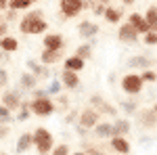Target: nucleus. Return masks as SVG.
<instances>
[{"instance_id":"nucleus-49","label":"nucleus","mask_w":157,"mask_h":155,"mask_svg":"<svg viewBox=\"0 0 157 155\" xmlns=\"http://www.w3.org/2000/svg\"><path fill=\"white\" fill-rule=\"evenodd\" d=\"M97 2H101V4H105V6H109V2H111V0H97Z\"/></svg>"},{"instance_id":"nucleus-47","label":"nucleus","mask_w":157,"mask_h":155,"mask_svg":"<svg viewBox=\"0 0 157 155\" xmlns=\"http://www.w3.org/2000/svg\"><path fill=\"white\" fill-rule=\"evenodd\" d=\"M9 9V0H0V11H6Z\"/></svg>"},{"instance_id":"nucleus-43","label":"nucleus","mask_w":157,"mask_h":155,"mask_svg":"<svg viewBox=\"0 0 157 155\" xmlns=\"http://www.w3.org/2000/svg\"><path fill=\"white\" fill-rule=\"evenodd\" d=\"M11 134V124H0V141H4Z\"/></svg>"},{"instance_id":"nucleus-55","label":"nucleus","mask_w":157,"mask_h":155,"mask_svg":"<svg viewBox=\"0 0 157 155\" xmlns=\"http://www.w3.org/2000/svg\"><path fill=\"white\" fill-rule=\"evenodd\" d=\"M0 21H4V19H0Z\"/></svg>"},{"instance_id":"nucleus-17","label":"nucleus","mask_w":157,"mask_h":155,"mask_svg":"<svg viewBox=\"0 0 157 155\" xmlns=\"http://www.w3.org/2000/svg\"><path fill=\"white\" fill-rule=\"evenodd\" d=\"M130 132H132V122L128 118L113 119V134H111V138L113 136H130Z\"/></svg>"},{"instance_id":"nucleus-8","label":"nucleus","mask_w":157,"mask_h":155,"mask_svg":"<svg viewBox=\"0 0 157 155\" xmlns=\"http://www.w3.org/2000/svg\"><path fill=\"white\" fill-rule=\"evenodd\" d=\"M101 113H98L97 109H92L90 105L88 107H84L82 111H80V118H78V126H82V128H86V130L92 132V128L97 126L98 122H101Z\"/></svg>"},{"instance_id":"nucleus-19","label":"nucleus","mask_w":157,"mask_h":155,"mask_svg":"<svg viewBox=\"0 0 157 155\" xmlns=\"http://www.w3.org/2000/svg\"><path fill=\"white\" fill-rule=\"evenodd\" d=\"M111 134H113V122H98L97 126L92 128V138H97V141H101V138H111Z\"/></svg>"},{"instance_id":"nucleus-42","label":"nucleus","mask_w":157,"mask_h":155,"mask_svg":"<svg viewBox=\"0 0 157 155\" xmlns=\"http://www.w3.org/2000/svg\"><path fill=\"white\" fill-rule=\"evenodd\" d=\"M105 11H107V6H105V4H101V2H94V6H92V13H94L97 17H103V15H105Z\"/></svg>"},{"instance_id":"nucleus-26","label":"nucleus","mask_w":157,"mask_h":155,"mask_svg":"<svg viewBox=\"0 0 157 155\" xmlns=\"http://www.w3.org/2000/svg\"><path fill=\"white\" fill-rule=\"evenodd\" d=\"M17 48H19V40L15 36H4L0 38V50H4V52H9V55H13V52H17Z\"/></svg>"},{"instance_id":"nucleus-21","label":"nucleus","mask_w":157,"mask_h":155,"mask_svg":"<svg viewBox=\"0 0 157 155\" xmlns=\"http://www.w3.org/2000/svg\"><path fill=\"white\" fill-rule=\"evenodd\" d=\"M38 61H40L42 65H55V63L63 61V50H48V48H42Z\"/></svg>"},{"instance_id":"nucleus-41","label":"nucleus","mask_w":157,"mask_h":155,"mask_svg":"<svg viewBox=\"0 0 157 155\" xmlns=\"http://www.w3.org/2000/svg\"><path fill=\"white\" fill-rule=\"evenodd\" d=\"M17 17H19V11H15V9H6V11H4V21H6V23L15 21Z\"/></svg>"},{"instance_id":"nucleus-30","label":"nucleus","mask_w":157,"mask_h":155,"mask_svg":"<svg viewBox=\"0 0 157 155\" xmlns=\"http://www.w3.org/2000/svg\"><path fill=\"white\" fill-rule=\"evenodd\" d=\"M36 19H44V11L42 9H29V11H25V15L19 21H36Z\"/></svg>"},{"instance_id":"nucleus-24","label":"nucleus","mask_w":157,"mask_h":155,"mask_svg":"<svg viewBox=\"0 0 157 155\" xmlns=\"http://www.w3.org/2000/svg\"><path fill=\"white\" fill-rule=\"evenodd\" d=\"M84 67H86V61L80 59V57H75V55H69V57L63 59V69L80 73V72H84Z\"/></svg>"},{"instance_id":"nucleus-10","label":"nucleus","mask_w":157,"mask_h":155,"mask_svg":"<svg viewBox=\"0 0 157 155\" xmlns=\"http://www.w3.org/2000/svg\"><path fill=\"white\" fill-rule=\"evenodd\" d=\"M128 69H134V72H145V69H151L155 65V59L153 57H147V55H134L126 61Z\"/></svg>"},{"instance_id":"nucleus-29","label":"nucleus","mask_w":157,"mask_h":155,"mask_svg":"<svg viewBox=\"0 0 157 155\" xmlns=\"http://www.w3.org/2000/svg\"><path fill=\"white\" fill-rule=\"evenodd\" d=\"M145 21L149 23L151 32H157V6H149L145 13Z\"/></svg>"},{"instance_id":"nucleus-7","label":"nucleus","mask_w":157,"mask_h":155,"mask_svg":"<svg viewBox=\"0 0 157 155\" xmlns=\"http://www.w3.org/2000/svg\"><path fill=\"white\" fill-rule=\"evenodd\" d=\"M59 9H61V19L63 21L65 19H73V17H78L84 11V0H61Z\"/></svg>"},{"instance_id":"nucleus-57","label":"nucleus","mask_w":157,"mask_h":155,"mask_svg":"<svg viewBox=\"0 0 157 155\" xmlns=\"http://www.w3.org/2000/svg\"><path fill=\"white\" fill-rule=\"evenodd\" d=\"M0 96H2V95H0Z\"/></svg>"},{"instance_id":"nucleus-25","label":"nucleus","mask_w":157,"mask_h":155,"mask_svg":"<svg viewBox=\"0 0 157 155\" xmlns=\"http://www.w3.org/2000/svg\"><path fill=\"white\" fill-rule=\"evenodd\" d=\"M121 15H124V9H115V6L109 4L107 11H105V15H103V19H105L109 25H117L121 21Z\"/></svg>"},{"instance_id":"nucleus-50","label":"nucleus","mask_w":157,"mask_h":155,"mask_svg":"<svg viewBox=\"0 0 157 155\" xmlns=\"http://www.w3.org/2000/svg\"><path fill=\"white\" fill-rule=\"evenodd\" d=\"M71 155H86V153H84V151H80V149H78V151H73Z\"/></svg>"},{"instance_id":"nucleus-12","label":"nucleus","mask_w":157,"mask_h":155,"mask_svg":"<svg viewBox=\"0 0 157 155\" xmlns=\"http://www.w3.org/2000/svg\"><path fill=\"white\" fill-rule=\"evenodd\" d=\"M59 80L63 84V88L67 90H82V80H80V73L69 72V69H63L59 73Z\"/></svg>"},{"instance_id":"nucleus-5","label":"nucleus","mask_w":157,"mask_h":155,"mask_svg":"<svg viewBox=\"0 0 157 155\" xmlns=\"http://www.w3.org/2000/svg\"><path fill=\"white\" fill-rule=\"evenodd\" d=\"M32 113L38 118H48L52 113H57V103L52 101V96L46 99H32Z\"/></svg>"},{"instance_id":"nucleus-32","label":"nucleus","mask_w":157,"mask_h":155,"mask_svg":"<svg viewBox=\"0 0 157 155\" xmlns=\"http://www.w3.org/2000/svg\"><path fill=\"white\" fill-rule=\"evenodd\" d=\"M78 118H80V109H69V111L63 115V124L75 126V124H78Z\"/></svg>"},{"instance_id":"nucleus-48","label":"nucleus","mask_w":157,"mask_h":155,"mask_svg":"<svg viewBox=\"0 0 157 155\" xmlns=\"http://www.w3.org/2000/svg\"><path fill=\"white\" fill-rule=\"evenodd\" d=\"M136 0H121V4H126V6H130V4H134Z\"/></svg>"},{"instance_id":"nucleus-35","label":"nucleus","mask_w":157,"mask_h":155,"mask_svg":"<svg viewBox=\"0 0 157 155\" xmlns=\"http://www.w3.org/2000/svg\"><path fill=\"white\" fill-rule=\"evenodd\" d=\"M82 147H84L82 151H84L86 155H105V151H103V147H97L94 143H84Z\"/></svg>"},{"instance_id":"nucleus-45","label":"nucleus","mask_w":157,"mask_h":155,"mask_svg":"<svg viewBox=\"0 0 157 155\" xmlns=\"http://www.w3.org/2000/svg\"><path fill=\"white\" fill-rule=\"evenodd\" d=\"M9 36V23L6 21H0V38Z\"/></svg>"},{"instance_id":"nucleus-38","label":"nucleus","mask_w":157,"mask_h":155,"mask_svg":"<svg viewBox=\"0 0 157 155\" xmlns=\"http://www.w3.org/2000/svg\"><path fill=\"white\" fill-rule=\"evenodd\" d=\"M50 155H71V149H69L67 143H61V145H55V149H52Z\"/></svg>"},{"instance_id":"nucleus-36","label":"nucleus","mask_w":157,"mask_h":155,"mask_svg":"<svg viewBox=\"0 0 157 155\" xmlns=\"http://www.w3.org/2000/svg\"><path fill=\"white\" fill-rule=\"evenodd\" d=\"M140 78H143L145 84H155L157 82V72H153V69H145V72H140Z\"/></svg>"},{"instance_id":"nucleus-51","label":"nucleus","mask_w":157,"mask_h":155,"mask_svg":"<svg viewBox=\"0 0 157 155\" xmlns=\"http://www.w3.org/2000/svg\"><path fill=\"white\" fill-rule=\"evenodd\" d=\"M153 111H155V113H157V101H155V103H153Z\"/></svg>"},{"instance_id":"nucleus-14","label":"nucleus","mask_w":157,"mask_h":155,"mask_svg":"<svg viewBox=\"0 0 157 155\" xmlns=\"http://www.w3.org/2000/svg\"><path fill=\"white\" fill-rule=\"evenodd\" d=\"M98 32H101V29H98V25L94 23V21L84 19V21L78 23V34H80V38H84V40H88V42H92Z\"/></svg>"},{"instance_id":"nucleus-28","label":"nucleus","mask_w":157,"mask_h":155,"mask_svg":"<svg viewBox=\"0 0 157 155\" xmlns=\"http://www.w3.org/2000/svg\"><path fill=\"white\" fill-rule=\"evenodd\" d=\"M138 105H140V103H138L136 99L128 96L126 101H121V103H120V109L126 113V115H136V113H138V109H140Z\"/></svg>"},{"instance_id":"nucleus-44","label":"nucleus","mask_w":157,"mask_h":155,"mask_svg":"<svg viewBox=\"0 0 157 155\" xmlns=\"http://www.w3.org/2000/svg\"><path fill=\"white\" fill-rule=\"evenodd\" d=\"M11 61V57H9V52H4V50H0V67H4L6 63Z\"/></svg>"},{"instance_id":"nucleus-16","label":"nucleus","mask_w":157,"mask_h":155,"mask_svg":"<svg viewBox=\"0 0 157 155\" xmlns=\"http://www.w3.org/2000/svg\"><path fill=\"white\" fill-rule=\"evenodd\" d=\"M29 149H34V132H23V134H19L17 145H15V153L23 155V153H27Z\"/></svg>"},{"instance_id":"nucleus-34","label":"nucleus","mask_w":157,"mask_h":155,"mask_svg":"<svg viewBox=\"0 0 157 155\" xmlns=\"http://www.w3.org/2000/svg\"><path fill=\"white\" fill-rule=\"evenodd\" d=\"M46 90H48V96H57L63 92V84H61V80L57 78V80H52V82L46 86Z\"/></svg>"},{"instance_id":"nucleus-3","label":"nucleus","mask_w":157,"mask_h":155,"mask_svg":"<svg viewBox=\"0 0 157 155\" xmlns=\"http://www.w3.org/2000/svg\"><path fill=\"white\" fill-rule=\"evenodd\" d=\"M88 105L92 109H97L101 115H109V118H113V119L117 118V107H113L107 99L103 95H98V92H92V95L88 96Z\"/></svg>"},{"instance_id":"nucleus-15","label":"nucleus","mask_w":157,"mask_h":155,"mask_svg":"<svg viewBox=\"0 0 157 155\" xmlns=\"http://www.w3.org/2000/svg\"><path fill=\"white\" fill-rule=\"evenodd\" d=\"M109 147H111L113 153H117V155H130V151H132L130 141L126 136H113V138H109Z\"/></svg>"},{"instance_id":"nucleus-27","label":"nucleus","mask_w":157,"mask_h":155,"mask_svg":"<svg viewBox=\"0 0 157 155\" xmlns=\"http://www.w3.org/2000/svg\"><path fill=\"white\" fill-rule=\"evenodd\" d=\"M92 50H94V42H82L80 46L73 50V55L80 57V59H84V61H88V59H92Z\"/></svg>"},{"instance_id":"nucleus-54","label":"nucleus","mask_w":157,"mask_h":155,"mask_svg":"<svg viewBox=\"0 0 157 155\" xmlns=\"http://www.w3.org/2000/svg\"><path fill=\"white\" fill-rule=\"evenodd\" d=\"M0 155H6V153H4V151H0Z\"/></svg>"},{"instance_id":"nucleus-9","label":"nucleus","mask_w":157,"mask_h":155,"mask_svg":"<svg viewBox=\"0 0 157 155\" xmlns=\"http://www.w3.org/2000/svg\"><path fill=\"white\" fill-rule=\"evenodd\" d=\"M134 118H136L138 126H140L143 130H153V128H157V113L153 111V107L138 109V113H136Z\"/></svg>"},{"instance_id":"nucleus-22","label":"nucleus","mask_w":157,"mask_h":155,"mask_svg":"<svg viewBox=\"0 0 157 155\" xmlns=\"http://www.w3.org/2000/svg\"><path fill=\"white\" fill-rule=\"evenodd\" d=\"M128 23L132 25V27L138 32V34H140V36H145L147 32H149V23L145 21V15H140V13H130Z\"/></svg>"},{"instance_id":"nucleus-31","label":"nucleus","mask_w":157,"mask_h":155,"mask_svg":"<svg viewBox=\"0 0 157 155\" xmlns=\"http://www.w3.org/2000/svg\"><path fill=\"white\" fill-rule=\"evenodd\" d=\"M13 122H15V113L0 103V124H13Z\"/></svg>"},{"instance_id":"nucleus-39","label":"nucleus","mask_w":157,"mask_h":155,"mask_svg":"<svg viewBox=\"0 0 157 155\" xmlns=\"http://www.w3.org/2000/svg\"><path fill=\"white\" fill-rule=\"evenodd\" d=\"M9 69L6 67H0V88H6L9 86Z\"/></svg>"},{"instance_id":"nucleus-52","label":"nucleus","mask_w":157,"mask_h":155,"mask_svg":"<svg viewBox=\"0 0 157 155\" xmlns=\"http://www.w3.org/2000/svg\"><path fill=\"white\" fill-rule=\"evenodd\" d=\"M0 19H4V13H2V11H0Z\"/></svg>"},{"instance_id":"nucleus-40","label":"nucleus","mask_w":157,"mask_h":155,"mask_svg":"<svg viewBox=\"0 0 157 155\" xmlns=\"http://www.w3.org/2000/svg\"><path fill=\"white\" fill-rule=\"evenodd\" d=\"M29 95H32V99H46V96H48V90H46V86H44V88L38 86L36 90H32Z\"/></svg>"},{"instance_id":"nucleus-2","label":"nucleus","mask_w":157,"mask_h":155,"mask_svg":"<svg viewBox=\"0 0 157 155\" xmlns=\"http://www.w3.org/2000/svg\"><path fill=\"white\" fill-rule=\"evenodd\" d=\"M120 88H121V92L126 96H138L143 90H145V82H143V78H140V73H132V72H128V73H124L121 76V80H120Z\"/></svg>"},{"instance_id":"nucleus-18","label":"nucleus","mask_w":157,"mask_h":155,"mask_svg":"<svg viewBox=\"0 0 157 155\" xmlns=\"http://www.w3.org/2000/svg\"><path fill=\"white\" fill-rule=\"evenodd\" d=\"M42 46L48 48V50H63L65 48V40L61 34H48L46 32V36L42 38Z\"/></svg>"},{"instance_id":"nucleus-33","label":"nucleus","mask_w":157,"mask_h":155,"mask_svg":"<svg viewBox=\"0 0 157 155\" xmlns=\"http://www.w3.org/2000/svg\"><path fill=\"white\" fill-rule=\"evenodd\" d=\"M32 2L29 0H9V9H15V11H29Z\"/></svg>"},{"instance_id":"nucleus-56","label":"nucleus","mask_w":157,"mask_h":155,"mask_svg":"<svg viewBox=\"0 0 157 155\" xmlns=\"http://www.w3.org/2000/svg\"><path fill=\"white\" fill-rule=\"evenodd\" d=\"M113 155H117V153H113Z\"/></svg>"},{"instance_id":"nucleus-1","label":"nucleus","mask_w":157,"mask_h":155,"mask_svg":"<svg viewBox=\"0 0 157 155\" xmlns=\"http://www.w3.org/2000/svg\"><path fill=\"white\" fill-rule=\"evenodd\" d=\"M34 149L38 155H50L55 149V134L44 126H38L34 130Z\"/></svg>"},{"instance_id":"nucleus-13","label":"nucleus","mask_w":157,"mask_h":155,"mask_svg":"<svg viewBox=\"0 0 157 155\" xmlns=\"http://www.w3.org/2000/svg\"><path fill=\"white\" fill-rule=\"evenodd\" d=\"M25 67H27V72L34 73L38 80H50V78H52L48 65H42L38 59H27V61H25Z\"/></svg>"},{"instance_id":"nucleus-6","label":"nucleus","mask_w":157,"mask_h":155,"mask_svg":"<svg viewBox=\"0 0 157 155\" xmlns=\"http://www.w3.org/2000/svg\"><path fill=\"white\" fill-rule=\"evenodd\" d=\"M19 32L25 36H42L48 32V21L46 19H36V21H19Z\"/></svg>"},{"instance_id":"nucleus-53","label":"nucleus","mask_w":157,"mask_h":155,"mask_svg":"<svg viewBox=\"0 0 157 155\" xmlns=\"http://www.w3.org/2000/svg\"><path fill=\"white\" fill-rule=\"evenodd\" d=\"M29 2H32V4H34V2H38V0H29Z\"/></svg>"},{"instance_id":"nucleus-23","label":"nucleus","mask_w":157,"mask_h":155,"mask_svg":"<svg viewBox=\"0 0 157 155\" xmlns=\"http://www.w3.org/2000/svg\"><path fill=\"white\" fill-rule=\"evenodd\" d=\"M32 115H34V113H32V99H23L21 105H19V109L15 111V122L23 124V122H27Z\"/></svg>"},{"instance_id":"nucleus-20","label":"nucleus","mask_w":157,"mask_h":155,"mask_svg":"<svg viewBox=\"0 0 157 155\" xmlns=\"http://www.w3.org/2000/svg\"><path fill=\"white\" fill-rule=\"evenodd\" d=\"M38 84H40V80H38L32 72H21V76H19V86L23 88L27 95H29L32 90H36Z\"/></svg>"},{"instance_id":"nucleus-46","label":"nucleus","mask_w":157,"mask_h":155,"mask_svg":"<svg viewBox=\"0 0 157 155\" xmlns=\"http://www.w3.org/2000/svg\"><path fill=\"white\" fill-rule=\"evenodd\" d=\"M88 132H90V130H86V128H82V126H78V124H75V134H78V136L88 138Z\"/></svg>"},{"instance_id":"nucleus-37","label":"nucleus","mask_w":157,"mask_h":155,"mask_svg":"<svg viewBox=\"0 0 157 155\" xmlns=\"http://www.w3.org/2000/svg\"><path fill=\"white\" fill-rule=\"evenodd\" d=\"M140 40L145 42L147 46H157V32H151V29H149L145 36H140Z\"/></svg>"},{"instance_id":"nucleus-4","label":"nucleus","mask_w":157,"mask_h":155,"mask_svg":"<svg viewBox=\"0 0 157 155\" xmlns=\"http://www.w3.org/2000/svg\"><path fill=\"white\" fill-rule=\"evenodd\" d=\"M23 95H25V90L21 86H17V88H6V90L2 92V96H0V103L15 113V111L19 109V105H21V101H23Z\"/></svg>"},{"instance_id":"nucleus-11","label":"nucleus","mask_w":157,"mask_h":155,"mask_svg":"<svg viewBox=\"0 0 157 155\" xmlns=\"http://www.w3.org/2000/svg\"><path fill=\"white\" fill-rule=\"evenodd\" d=\"M117 40H120L121 44H136V42L140 40V34L126 21V23H121L120 29H117Z\"/></svg>"}]
</instances>
